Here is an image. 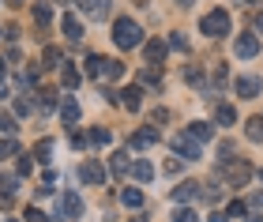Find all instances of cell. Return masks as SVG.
<instances>
[{
	"mask_svg": "<svg viewBox=\"0 0 263 222\" xmlns=\"http://www.w3.org/2000/svg\"><path fill=\"white\" fill-rule=\"evenodd\" d=\"M61 211H64L68 222H76V218L83 215V200H79L76 192H64V196H61Z\"/></svg>",
	"mask_w": 263,
	"mask_h": 222,
	"instance_id": "52a82bcc",
	"label": "cell"
},
{
	"mask_svg": "<svg viewBox=\"0 0 263 222\" xmlns=\"http://www.w3.org/2000/svg\"><path fill=\"white\" fill-rule=\"evenodd\" d=\"M68 143H71V147H87V143H90V139H87V136H83V132H71V136H68Z\"/></svg>",
	"mask_w": 263,
	"mask_h": 222,
	"instance_id": "e575fe53",
	"label": "cell"
},
{
	"mask_svg": "<svg viewBox=\"0 0 263 222\" xmlns=\"http://www.w3.org/2000/svg\"><path fill=\"white\" fill-rule=\"evenodd\" d=\"M143 49H147V61H151V64H158V61H165V49H170V45L154 38V42H147V45H143Z\"/></svg>",
	"mask_w": 263,
	"mask_h": 222,
	"instance_id": "5bb4252c",
	"label": "cell"
},
{
	"mask_svg": "<svg viewBox=\"0 0 263 222\" xmlns=\"http://www.w3.org/2000/svg\"><path fill=\"white\" fill-rule=\"evenodd\" d=\"M87 72H90L94 79H102V72H105V57H87Z\"/></svg>",
	"mask_w": 263,
	"mask_h": 222,
	"instance_id": "d4e9b609",
	"label": "cell"
},
{
	"mask_svg": "<svg viewBox=\"0 0 263 222\" xmlns=\"http://www.w3.org/2000/svg\"><path fill=\"white\" fill-rule=\"evenodd\" d=\"M245 211H248V207H245L241 200H233L230 207H226V222H230V218H245Z\"/></svg>",
	"mask_w": 263,
	"mask_h": 222,
	"instance_id": "4dcf8cb0",
	"label": "cell"
},
{
	"mask_svg": "<svg viewBox=\"0 0 263 222\" xmlns=\"http://www.w3.org/2000/svg\"><path fill=\"white\" fill-rule=\"evenodd\" d=\"M199 30L207 34V38H226V34H230V15H226V11H211V15L199 19Z\"/></svg>",
	"mask_w": 263,
	"mask_h": 222,
	"instance_id": "3957f363",
	"label": "cell"
},
{
	"mask_svg": "<svg viewBox=\"0 0 263 222\" xmlns=\"http://www.w3.org/2000/svg\"><path fill=\"white\" fill-rule=\"evenodd\" d=\"M42 61L49 64V68H57V64H61V49H53V45H49V49L42 53Z\"/></svg>",
	"mask_w": 263,
	"mask_h": 222,
	"instance_id": "836d02e7",
	"label": "cell"
},
{
	"mask_svg": "<svg viewBox=\"0 0 263 222\" xmlns=\"http://www.w3.org/2000/svg\"><path fill=\"white\" fill-rule=\"evenodd\" d=\"M113 42L121 49H136V45H143V27L136 19H117L113 23Z\"/></svg>",
	"mask_w": 263,
	"mask_h": 222,
	"instance_id": "6da1fadb",
	"label": "cell"
},
{
	"mask_svg": "<svg viewBox=\"0 0 263 222\" xmlns=\"http://www.w3.org/2000/svg\"><path fill=\"white\" fill-rule=\"evenodd\" d=\"M132 177H136L139 184H147V181H154V166L151 162H136V166H132Z\"/></svg>",
	"mask_w": 263,
	"mask_h": 222,
	"instance_id": "ac0fdd59",
	"label": "cell"
},
{
	"mask_svg": "<svg viewBox=\"0 0 263 222\" xmlns=\"http://www.w3.org/2000/svg\"><path fill=\"white\" fill-rule=\"evenodd\" d=\"M27 222H49V218H45L38 207H27Z\"/></svg>",
	"mask_w": 263,
	"mask_h": 222,
	"instance_id": "8d00e7d4",
	"label": "cell"
},
{
	"mask_svg": "<svg viewBox=\"0 0 263 222\" xmlns=\"http://www.w3.org/2000/svg\"><path fill=\"white\" fill-rule=\"evenodd\" d=\"M245 136L252 139V143H263V117H248V124H245Z\"/></svg>",
	"mask_w": 263,
	"mask_h": 222,
	"instance_id": "2e32d148",
	"label": "cell"
},
{
	"mask_svg": "<svg viewBox=\"0 0 263 222\" xmlns=\"http://www.w3.org/2000/svg\"><path fill=\"white\" fill-rule=\"evenodd\" d=\"M139 83L143 87H162V72H158V68H139Z\"/></svg>",
	"mask_w": 263,
	"mask_h": 222,
	"instance_id": "e0dca14e",
	"label": "cell"
},
{
	"mask_svg": "<svg viewBox=\"0 0 263 222\" xmlns=\"http://www.w3.org/2000/svg\"><path fill=\"white\" fill-rule=\"evenodd\" d=\"M76 4L87 11L90 19H105V15H109V0H76Z\"/></svg>",
	"mask_w": 263,
	"mask_h": 222,
	"instance_id": "9c48e42d",
	"label": "cell"
},
{
	"mask_svg": "<svg viewBox=\"0 0 263 222\" xmlns=\"http://www.w3.org/2000/svg\"><path fill=\"white\" fill-rule=\"evenodd\" d=\"M233 53L241 57V61H252V57L259 53V38H256L252 30H248V34H241V38H237V45H233Z\"/></svg>",
	"mask_w": 263,
	"mask_h": 222,
	"instance_id": "8992f818",
	"label": "cell"
},
{
	"mask_svg": "<svg viewBox=\"0 0 263 222\" xmlns=\"http://www.w3.org/2000/svg\"><path fill=\"white\" fill-rule=\"evenodd\" d=\"M0 132H15V117H11V113H4V109H0Z\"/></svg>",
	"mask_w": 263,
	"mask_h": 222,
	"instance_id": "d6a6232c",
	"label": "cell"
},
{
	"mask_svg": "<svg viewBox=\"0 0 263 222\" xmlns=\"http://www.w3.org/2000/svg\"><path fill=\"white\" fill-rule=\"evenodd\" d=\"M121 76H124V64H121V61H105L102 79H121Z\"/></svg>",
	"mask_w": 263,
	"mask_h": 222,
	"instance_id": "484cf974",
	"label": "cell"
},
{
	"mask_svg": "<svg viewBox=\"0 0 263 222\" xmlns=\"http://www.w3.org/2000/svg\"><path fill=\"white\" fill-rule=\"evenodd\" d=\"M170 45H173V49H181V53H184V49H188V38H184V34H173V38H170Z\"/></svg>",
	"mask_w": 263,
	"mask_h": 222,
	"instance_id": "d590c367",
	"label": "cell"
},
{
	"mask_svg": "<svg viewBox=\"0 0 263 222\" xmlns=\"http://www.w3.org/2000/svg\"><path fill=\"white\" fill-rule=\"evenodd\" d=\"M0 98H4V61H0Z\"/></svg>",
	"mask_w": 263,
	"mask_h": 222,
	"instance_id": "ab89813d",
	"label": "cell"
},
{
	"mask_svg": "<svg viewBox=\"0 0 263 222\" xmlns=\"http://www.w3.org/2000/svg\"><path fill=\"white\" fill-rule=\"evenodd\" d=\"M34 19H38V27L53 23V8H49V4H34Z\"/></svg>",
	"mask_w": 263,
	"mask_h": 222,
	"instance_id": "cb8c5ba5",
	"label": "cell"
},
{
	"mask_svg": "<svg viewBox=\"0 0 263 222\" xmlns=\"http://www.w3.org/2000/svg\"><path fill=\"white\" fill-rule=\"evenodd\" d=\"M34 106H38L42 113H49V109L57 106V90H53V87H42V90H38V102H34Z\"/></svg>",
	"mask_w": 263,
	"mask_h": 222,
	"instance_id": "9a60e30c",
	"label": "cell"
},
{
	"mask_svg": "<svg viewBox=\"0 0 263 222\" xmlns=\"http://www.w3.org/2000/svg\"><path fill=\"white\" fill-rule=\"evenodd\" d=\"M105 177H109V173H105V166L98 158H87L79 166V181H87V184H105Z\"/></svg>",
	"mask_w": 263,
	"mask_h": 222,
	"instance_id": "5b68a950",
	"label": "cell"
},
{
	"mask_svg": "<svg viewBox=\"0 0 263 222\" xmlns=\"http://www.w3.org/2000/svg\"><path fill=\"white\" fill-rule=\"evenodd\" d=\"M248 207H263V192H256V196H252V203H248Z\"/></svg>",
	"mask_w": 263,
	"mask_h": 222,
	"instance_id": "f35d334b",
	"label": "cell"
},
{
	"mask_svg": "<svg viewBox=\"0 0 263 222\" xmlns=\"http://www.w3.org/2000/svg\"><path fill=\"white\" fill-rule=\"evenodd\" d=\"M218 177L226 184H233V189H241V184L252 177V166H248L245 158H222V166H218Z\"/></svg>",
	"mask_w": 263,
	"mask_h": 222,
	"instance_id": "7a4b0ae2",
	"label": "cell"
},
{
	"mask_svg": "<svg viewBox=\"0 0 263 222\" xmlns=\"http://www.w3.org/2000/svg\"><path fill=\"white\" fill-rule=\"evenodd\" d=\"M87 139H90V143H94V147H105V143H109V139H113V136H109V128H94V132H90Z\"/></svg>",
	"mask_w": 263,
	"mask_h": 222,
	"instance_id": "83f0119b",
	"label": "cell"
},
{
	"mask_svg": "<svg viewBox=\"0 0 263 222\" xmlns=\"http://www.w3.org/2000/svg\"><path fill=\"white\" fill-rule=\"evenodd\" d=\"M132 222H147V218H143V215H136V218H132Z\"/></svg>",
	"mask_w": 263,
	"mask_h": 222,
	"instance_id": "7bdbcfd3",
	"label": "cell"
},
{
	"mask_svg": "<svg viewBox=\"0 0 263 222\" xmlns=\"http://www.w3.org/2000/svg\"><path fill=\"white\" fill-rule=\"evenodd\" d=\"M61 117H64L68 124H76V121H79V102H71V98H68L64 106H61Z\"/></svg>",
	"mask_w": 263,
	"mask_h": 222,
	"instance_id": "ffe728a7",
	"label": "cell"
},
{
	"mask_svg": "<svg viewBox=\"0 0 263 222\" xmlns=\"http://www.w3.org/2000/svg\"><path fill=\"white\" fill-rule=\"evenodd\" d=\"M259 90H263L259 76H241V79H237V95H241V98H256Z\"/></svg>",
	"mask_w": 263,
	"mask_h": 222,
	"instance_id": "ba28073f",
	"label": "cell"
},
{
	"mask_svg": "<svg viewBox=\"0 0 263 222\" xmlns=\"http://www.w3.org/2000/svg\"><path fill=\"white\" fill-rule=\"evenodd\" d=\"M214 121H218V124H233V121H237L233 106H214Z\"/></svg>",
	"mask_w": 263,
	"mask_h": 222,
	"instance_id": "d6986e66",
	"label": "cell"
},
{
	"mask_svg": "<svg viewBox=\"0 0 263 222\" xmlns=\"http://www.w3.org/2000/svg\"><path fill=\"white\" fill-rule=\"evenodd\" d=\"M173 222H199V215L192 211V207H177V211H173Z\"/></svg>",
	"mask_w": 263,
	"mask_h": 222,
	"instance_id": "f546056e",
	"label": "cell"
},
{
	"mask_svg": "<svg viewBox=\"0 0 263 222\" xmlns=\"http://www.w3.org/2000/svg\"><path fill=\"white\" fill-rule=\"evenodd\" d=\"M121 200H124V207H143V192L139 189H124Z\"/></svg>",
	"mask_w": 263,
	"mask_h": 222,
	"instance_id": "7402d4cb",
	"label": "cell"
},
{
	"mask_svg": "<svg viewBox=\"0 0 263 222\" xmlns=\"http://www.w3.org/2000/svg\"><path fill=\"white\" fill-rule=\"evenodd\" d=\"M256 30H259V38H263V11L256 15Z\"/></svg>",
	"mask_w": 263,
	"mask_h": 222,
	"instance_id": "60d3db41",
	"label": "cell"
},
{
	"mask_svg": "<svg viewBox=\"0 0 263 222\" xmlns=\"http://www.w3.org/2000/svg\"><path fill=\"white\" fill-rule=\"evenodd\" d=\"M19 155V143L15 139H0V158H15Z\"/></svg>",
	"mask_w": 263,
	"mask_h": 222,
	"instance_id": "f1b7e54d",
	"label": "cell"
},
{
	"mask_svg": "<svg viewBox=\"0 0 263 222\" xmlns=\"http://www.w3.org/2000/svg\"><path fill=\"white\" fill-rule=\"evenodd\" d=\"M117 98H121V106H124V109H132V113L143 106V90H139V87H124Z\"/></svg>",
	"mask_w": 263,
	"mask_h": 222,
	"instance_id": "7c38bea8",
	"label": "cell"
},
{
	"mask_svg": "<svg viewBox=\"0 0 263 222\" xmlns=\"http://www.w3.org/2000/svg\"><path fill=\"white\" fill-rule=\"evenodd\" d=\"M61 79H64V87H71V90H76V87L83 83V76H79V72H76V68H71V64H68L64 72H61Z\"/></svg>",
	"mask_w": 263,
	"mask_h": 222,
	"instance_id": "4316f807",
	"label": "cell"
},
{
	"mask_svg": "<svg viewBox=\"0 0 263 222\" xmlns=\"http://www.w3.org/2000/svg\"><path fill=\"white\" fill-rule=\"evenodd\" d=\"M173 151L181 158H188V162H196V158H203V143L192 136V132H181V136H173Z\"/></svg>",
	"mask_w": 263,
	"mask_h": 222,
	"instance_id": "277c9868",
	"label": "cell"
},
{
	"mask_svg": "<svg viewBox=\"0 0 263 222\" xmlns=\"http://www.w3.org/2000/svg\"><path fill=\"white\" fill-rule=\"evenodd\" d=\"M192 136H196V139H199V143H207V139H211V136H214V128H211V124H207V121H196V124H192Z\"/></svg>",
	"mask_w": 263,
	"mask_h": 222,
	"instance_id": "44dd1931",
	"label": "cell"
},
{
	"mask_svg": "<svg viewBox=\"0 0 263 222\" xmlns=\"http://www.w3.org/2000/svg\"><path fill=\"white\" fill-rule=\"evenodd\" d=\"M61 30H64V38L83 42V23H79L76 15H64V19H61Z\"/></svg>",
	"mask_w": 263,
	"mask_h": 222,
	"instance_id": "4fadbf2b",
	"label": "cell"
},
{
	"mask_svg": "<svg viewBox=\"0 0 263 222\" xmlns=\"http://www.w3.org/2000/svg\"><path fill=\"white\" fill-rule=\"evenodd\" d=\"M248 222H263V218H259V215H248Z\"/></svg>",
	"mask_w": 263,
	"mask_h": 222,
	"instance_id": "b9f144b4",
	"label": "cell"
},
{
	"mask_svg": "<svg viewBox=\"0 0 263 222\" xmlns=\"http://www.w3.org/2000/svg\"><path fill=\"white\" fill-rule=\"evenodd\" d=\"M158 143V128H139V132H132V147L143 151V147H154Z\"/></svg>",
	"mask_w": 263,
	"mask_h": 222,
	"instance_id": "30bf717a",
	"label": "cell"
},
{
	"mask_svg": "<svg viewBox=\"0 0 263 222\" xmlns=\"http://www.w3.org/2000/svg\"><path fill=\"white\" fill-rule=\"evenodd\" d=\"M184 79H188V83H203V72H199V68H188Z\"/></svg>",
	"mask_w": 263,
	"mask_h": 222,
	"instance_id": "74e56055",
	"label": "cell"
},
{
	"mask_svg": "<svg viewBox=\"0 0 263 222\" xmlns=\"http://www.w3.org/2000/svg\"><path fill=\"white\" fill-rule=\"evenodd\" d=\"M34 155H38L42 162H49V155H53V139H42V143L34 147Z\"/></svg>",
	"mask_w": 263,
	"mask_h": 222,
	"instance_id": "1f68e13d",
	"label": "cell"
},
{
	"mask_svg": "<svg viewBox=\"0 0 263 222\" xmlns=\"http://www.w3.org/2000/svg\"><path fill=\"white\" fill-rule=\"evenodd\" d=\"M196 196H199V184H196V181H181V184L173 189V200H177V203H192Z\"/></svg>",
	"mask_w": 263,
	"mask_h": 222,
	"instance_id": "8fae6325",
	"label": "cell"
},
{
	"mask_svg": "<svg viewBox=\"0 0 263 222\" xmlns=\"http://www.w3.org/2000/svg\"><path fill=\"white\" fill-rule=\"evenodd\" d=\"M181 4H184V8H192V0H181Z\"/></svg>",
	"mask_w": 263,
	"mask_h": 222,
	"instance_id": "ee69618b",
	"label": "cell"
},
{
	"mask_svg": "<svg viewBox=\"0 0 263 222\" xmlns=\"http://www.w3.org/2000/svg\"><path fill=\"white\" fill-rule=\"evenodd\" d=\"M109 166H113V173H117V177H124V173H128V155H124V151H117Z\"/></svg>",
	"mask_w": 263,
	"mask_h": 222,
	"instance_id": "603a6c76",
	"label": "cell"
}]
</instances>
